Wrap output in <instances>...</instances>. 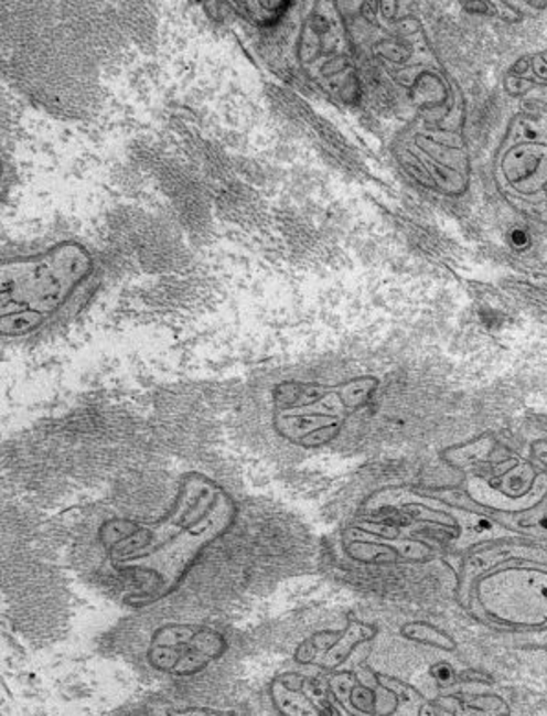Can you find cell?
Segmentation results:
<instances>
[{
  "mask_svg": "<svg viewBox=\"0 0 547 716\" xmlns=\"http://www.w3.org/2000/svg\"><path fill=\"white\" fill-rule=\"evenodd\" d=\"M397 22L399 28L378 41L377 52L414 107L400 162L421 186L454 197L471 177L465 96L416 17Z\"/></svg>",
  "mask_w": 547,
  "mask_h": 716,
  "instance_id": "1",
  "label": "cell"
},
{
  "mask_svg": "<svg viewBox=\"0 0 547 716\" xmlns=\"http://www.w3.org/2000/svg\"><path fill=\"white\" fill-rule=\"evenodd\" d=\"M237 513L225 487L201 472H187L162 519L129 522L121 533L104 536L110 569L143 583L131 597L132 607H149L173 594L204 549L234 527Z\"/></svg>",
  "mask_w": 547,
  "mask_h": 716,
  "instance_id": "2",
  "label": "cell"
},
{
  "mask_svg": "<svg viewBox=\"0 0 547 716\" xmlns=\"http://www.w3.org/2000/svg\"><path fill=\"white\" fill-rule=\"evenodd\" d=\"M502 121L489 171L500 201L547 231V50L522 55L502 77Z\"/></svg>",
  "mask_w": 547,
  "mask_h": 716,
  "instance_id": "3",
  "label": "cell"
},
{
  "mask_svg": "<svg viewBox=\"0 0 547 716\" xmlns=\"http://www.w3.org/2000/svg\"><path fill=\"white\" fill-rule=\"evenodd\" d=\"M93 256L77 243H60L2 265V334L26 336L66 306L93 274Z\"/></svg>",
  "mask_w": 547,
  "mask_h": 716,
  "instance_id": "4",
  "label": "cell"
},
{
  "mask_svg": "<svg viewBox=\"0 0 547 716\" xmlns=\"http://www.w3.org/2000/svg\"><path fill=\"white\" fill-rule=\"evenodd\" d=\"M369 375L334 384L287 383L274 392L276 432L300 449H320L339 438L345 423L377 392Z\"/></svg>",
  "mask_w": 547,
  "mask_h": 716,
  "instance_id": "5",
  "label": "cell"
},
{
  "mask_svg": "<svg viewBox=\"0 0 547 716\" xmlns=\"http://www.w3.org/2000/svg\"><path fill=\"white\" fill-rule=\"evenodd\" d=\"M461 607L472 618L505 632H546L547 563L513 560L480 575Z\"/></svg>",
  "mask_w": 547,
  "mask_h": 716,
  "instance_id": "6",
  "label": "cell"
},
{
  "mask_svg": "<svg viewBox=\"0 0 547 716\" xmlns=\"http://www.w3.org/2000/svg\"><path fill=\"white\" fill-rule=\"evenodd\" d=\"M364 511L373 514L397 511L411 522L432 525L433 530L443 531L444 536H449L450 546L461 555L489 542L515 538L513 533L472 503H455L441 492L414 485H386L372 492L364 502Z\"/></svg>",
  "mask_w": 547,
  "mask_h": 716,
  "instance_id": "7",
  "label": "cell"
},
{
  "mask_svg": "<svg viewBox=\"0 0 547 716\" xmlns=\"http://www.w3.org/2000/svg\"><path fill=\"white\" fill-rule=\"evenodd\" d=\"M226 651L225 635L206 624L171 623L149 641L148 662L157 671L193 674L219 660Z\"/></svg>",
  "mask_w": 547,
  "mask_h": 716,
  "instance_id": "8",
  "label": "cell"
},
{
  "mask_svg": "<svg viewBox=\"0 0 547 716\" xmlns=\"http://www.w3.org/2000/svg\"><path fill=\"white\" fill-rule=\"evenodd\" d=\"M340 549L351 563L366 566L427 563L436 547L421 536L400 531L397 525L353 524L340 535Z\"/></svg>",
  "mask_w": 547,
  "mask_h": 716,
  "instance_id": "9",
  "label": "cell"
},
{
  "mask_svg": "<svg viewBox=\"0 0 547 716\" xmlns=\"http://www.w3.org/2000/svg\"><path fill=\"white\" fill-rule=\"evenodd\" d=\"M513 560L547 563V546L543 542L515 536V538L489 542L483 546L474 547L465 555H461L455 597L463 596L480 575L487 574L500 564L513 563Z\"/></svg>",
  "mask_w": 547,
  "mask_h": 716,
  "instance_id": "10",
  "label": "cell"
},
{
  "mask_svg": "<svg viewBox=\"0 0 547 716\" xmlns=\"http://www.w3.org/2000/svg\"><path fill=\"white\" fill-rule=\"evenodd\" d=\"M547 496V472H537L529 491L516 492L515 489L502 491L494 487L487 478L474 474L466 478L465 498L474 507L483 513H524L543 502Z\"/></svg>",
  "mask_w": 547,
  "mask_h": 716,
  "instance_id": "11",
  "label": "cell"
},
{
  "mask_svg": "<svg viewBox=\"0 0 547 716\" xmlns=\"http://www.w3.org/2000/svg\"><path fill=\"white\" fill-rule=\"evenodd\" d=\"M489 516L515 536L535 542L547 541V496L524 513H494Z\"/></svg>",
  "mask_w": 547,
  "mask_h": 716,
  "instance_id": "12",
  "label": "cell"
},
{
  "mask_svg": "<svg viewBox=\"0 0 547 716\" xmlns=\"http://www.w3.org/2000/svg\"><path fill=\"white\" fill-rule=\"evenodd\" d=\"M496 452H498L496 439L491 434H485L482 438L472 439L469 444L444 450L443 458L460 471H471L474 467L487 466L491 461H493V466H504L505 461L493 460Z\"/></svg>",
  "mask_w": 547,
  "mask_h": 716,
  "instance_id": "13",
  "label": "cell"
},
{
  "mask_svg": "<svg viewBox=\"0 0 547 716\" xmlns=\"http://www.w3.org/2000/svg\"><path fill=\"white\" fill-rule=\"evenodd\" d=\"M334 638L336 640L328 646V651H322V654H318V658L311 660L312 663H318V665L328 669L339 667L340 663H344L351 656L353 649H356L364 641H369L375 638V629L369 627V624L353 621V623L347 624V629L344 632L334 634Z\"/></svg>",
  "mask_w": 547,
  "mask_h": 716,
  "instance_id": "14",
  "label": "cell"
},
{
  "mask_svg": "<svg viewBox=\"0 0 547 716\" xmlns=\"http://www.w3.org/2000/svg\"><path fill=\"white\" fill-rule=\"evenodd\" d=\"M400 634L405 635L406 640L417 641L422 645L438 646L443 651H455L458 645L449 634H444L441 630L436 629L433 624L428 623H410L403 627Z\"/></svg>",
  "mask_w": 547,
  "mask_h": 716,
  "instance_id": "15",
  "label": "cell"
},
{
  "mask_svg": "<svg viewBox=\"0 0 547 716\" xmlns=\"http://www.w3.org/2000/svg\"><path fill=\"white\" fill-rule=\"evenodd\" d=\"M274 698L281 707V712H287L289 716H320L317 709L307 702L305 696L289 690L285 684H276Z\"/></svg>",
  "mask_w": 547,
  "mask_h": 716,
  "instance_id": "16",
  "label": "cell"
},
{
  "mask_svg": "<svg viewBox=\"0 0 547 716\" xmlns=\"http://www.w3.org/2000/svg\"><path fill=\"white\" fill-rule=\"evenodd\" d=\"M232 6H237L239 10H245V15H250L253 21L270 24V22L276 21L278 17L283 15L285 10L289 8L290 2H276V0H269V2H239V4Z\"/></svg>",
  "mask_w": 547,
  "mask_h": 716,
  "instance_id": "17",
  "label": "cell"
},
{
  "mask_svg": "<svg viewBox=\"0 0 547 716\" xmlns=\"http://www.w3.org/2000/svg\"><path fill=\"white\" fill-rule=\"evenodd\" d=\"M432 674L439 685H444V687L454 685L455 673L452 671L450 665H447V663H438V665H433Z\"/></svg>",
  "mask_w": 547,
  "mask_h": 716,
  "instance_id": "18",
  "label": "cell"
}]
</instances>
